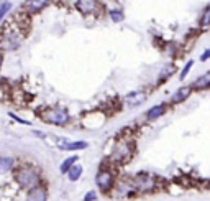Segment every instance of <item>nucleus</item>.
<instances>
[{"mask_svg": "<svg viewBox=\"0 0 210 201\" xmlns=\"http://www.w3.org/2000/svg\"><path fill=\"white\" fill-rule=\"evenodd\" d=\"M23 40V31L20 30V26H16L15 23L11 25L8 23V26L2 31V38H0V46L2 48H7V50H15L20 46Z\"/></svg>", "mask_w": 210, "mask_h": 201, "instance_id": "nucleus-1", "label": "nucleus"}, {"mask_svg": "<svg viewBox=\"0 0 210 201\" xmlns=\"http://www.w3.org/2000/svg\"><path fill=\"white\" fill-rule=\"evenodd\" d=\"M15 180L18 181L20 186L30 189L39 183V175L31 166H21V168H18L15 171Z\"/></svg>", "mask_w": 210, "mask_h": 201, "instance_id": "nucleus-2", "label": "nucleus"}, {"mask_svg": "<svg viewBox=\"0 0 210 201\" xmlns=\"http://www.w3.org/2000/svg\"><path fill=\"white\" fill-rule=\"evenodd\" d=\"M131 183H133V188H136L138 191H143V193H149L153 189H156L158 186V181L151 175H146V173L136 175V178Z\"/></svg>", "mask_w": 210, "mask_h": 201, "instance_id": "nucleus-3", "label": "nucleus"}, {"mask_svg": "<svg viewBox=\"0 0 210 201\" xmlns=\"http://www.w3.org/2000/svg\"><path fill=\"white\" fill-rule=\"evenodd\" d=\"M43 119L54 125H64L69 120V116L62 109H48V111L43 112Z\"/></svg>", "mask_w": 210, "mask_h": 201, "instance_id": "nucleus-4", "label": "nucleus"}, {"mask_svg": "<svg viewBox=\"0 0 210 201\" xmlns=\"http://www.w3.org/2000/svg\"><path fill=\"white\" fill-rule=\"evenodd\" d=\"M131 150H133V147L130 142H120V143H116L115 150L112 153V158L118 163H123L131 157Z\"/></svg>", "mask_w": 210, "mask_h": 201, "instance_id": "nucleus-5", "label": "nucleus"}, {"mask_svg": "<svg viewBox=\"0 0 210 201\" xmlns=\"http://www.w3.org/2000/svg\"><path fill=\"white\" fill-rule=\"evenodd\" d=\"M95 183L97 186L102 189V191H110L112 186L115 185V178H113V173L110 170H100L97 173V178H95Z\"/></svg>", "mask_w": 210, "mask_h": 201, "instance_id": "nucleus-6", "label": "nucleus"}, {"mask_svg": "<svg viewBox=\"0 0 210 201\" xmlns=\"http://www.w3.org/2000/svg\"><path fill=\"white\" fill-rule=\"evenodd\" d=\"M48 199V193H46V188L44 186H33L30 188V191L26 194V201H46Z\"/></svg>", "mask_w": 210, "mask_h": 201, "instance_id": "nucleus-7", "label": "nucleus"}, {"mask_svg": "<svg viewBox=\"0 0 210 201\" xmlns=\"http://www.w3.org/2000/svg\"><path fill=\"white\" fill-rule=\"evenodd\" d=\"M49 2L51 0H26V2L23 3V8H25L28 13H38V12H41Z\"/></svg>", "mask_w": 210, "mask_h": 201, "instance_id": "nucleus-8", "label": "nucleus"}, {"mask_svg": "<svg viewBox=\"0 0 210 201\" xmlns=\"http://www.w3.org/2000/svg\"><path fill=\"white\" fill-rule=\"evenodd\" d=\"M75 7L80 13H94L95 8H97V0H77V3H75Z\"/></svg>", "mask_w": 210, "mask_h": 201, "instance_id": "nucleus-9", "label": "nucleus"}, {"mask_svg": "<svg viewBox=\"0 0 210 201\" xmlns=\"http://www.w3.org/2000/svg\"><path fill=\"white\" fill-rule=\"evenodd\" d=\"M144 99H146V94L141 93V91H136V93L128 94L125 101H126L128 106H139V104H143Z\"/></svg>", "mask_w": 210, "mask_h": 201, "instance_id": "nucleus-10", "label": "nucleus"}, {"mask_svg": "<svg viewBox=\"0 0 210 201\" xmlns=\"http://www.w3.org/2000/svg\"><path fill=\"white\" fill-rule=\"evenodd\" d=\"M164 112H166V104L153 106V107H151L149 111L146 112V119H148V120H154V119H158V117H161Z\"/></svg>", "mask_w": 210, "mask_h": 201, "instance_id": "nucleus-11", "label": "nucleus"}, {"mask_svg": "<svg viewBox=\"0 0 210 201\" xmlns=\"http://www.w3.org/2000/svg\"><path fill=\"white\" fill-rule=\"evenodd\" d=\"M190 88H180V89H177L176 91V94L172 96V104H180V102H184L185 99H187V97L190 96Z\"/></svg>", "mask_w": 210, "mask_h": 201, "instance_id": "nucleus-12", "label": "nucleus"}, {"mask_svg": "<svg viewBox=\"0 0 210 201\" xmlns=\"http://www.w3.org/2000/svg\"><path fill=\"white\" fill-rule=\"evenodd\" d=\"M62 150H82V148H87V142L84 140H77V142H66L61 145Z\"/></svg>", "mask_w": 210, "mask_h": 201, "instance_id": "nucleus-13", "label": "nucleus"}, {"mask_svg": "<svg viewBox=\"0 0 210 201\" xmlns=\"http://www.w3.org/2000/svg\"><path fill=\"white\" fill-rule=\"evenodd\" d=\"M80 175H82V166H80V165L74 163L71 168L67 170V176H69V180H71V181H77L80 178Z\"/></svg>", "mask_w": 210, "mask_h": 201, "instance_id": "nucleus-14", "label": "nucleus"}, {"mask_svg": "<svg viewBox=\"0 0 210 201\" xmlns=\"http://www.w3.org/2000/svg\"><path fill=\"white\" fill-rule=\"evenodd\" d=\"M13 158L10 157H0V173H5V171L11 170V166H13Z\"/></svg>", "mask_w": 210, "mask_h": 201, "instance_id": "nucleus-15", "label": "nucleus"}, {"mask_svg": "<svg viewBox=\"0 0 210 201\" xmlns=\"http://www.w3.org/2000/svg\"><path fill=\"white\" fill-rule=\"evenodd\" d=\"M208 84H210V74H203L202 78H199L197 81L194 83V88L195 89H207L208 88Z\"/></svg>", "mask_w": 210, "mask_h": 201, "instance_id": "nucleus-16", "label": "nucleus"}, {"mask_svg": "<svg viewBox=\"0 0 210 201\" xmlns=\"http://www.w3.org/2000/svg\"><path fill=\"white\" fill-rule=\"evenodd\" d=\"M75 162H77V157H75V155H72V157H67V158L61 163V168H59V170H61V173H66V171H67L69 168H71V166H72Z\"/></svg>", "mask_w": 210, "mask_h": 201, "instance_id": "nucleus-17", "label": "nucleus"}, {"mask_svg": "<svg viewBox=\"0 0 210 201\" xmlns=\"http://www.w3.org/2000/svg\"><path fill=\"white\" fill-rule=\"evenodd\" d=\"M110 18H112L113 23H118V22L123 20V12L121 10H110Z\"/></svg>", "mask_w": 210, "mask_h": 201, "instance_id": "nucleus-18", "label": "nucleus"}, {"mask_svg": "<svg viewBox=\"0 0 210 201\" xmlns=\"http://www.w3.org/2000/svg\"><path fill=\"white\" fill-rule=\"evenodd\" d=\"M210 22V7L203 8V13H202V18H200V25L202 26H207Z\"/></svg>", "mask_w": 210, "mask_h": 201, "instance_id": "nucleus-19", "label": "nucleus"}, {"mask_svg": "<svg viewBox=\"0 0 210 201\" xmlns=\"http://www.w3.org/2000/svg\"><path fill=\"white\" fill-rule=\"evenodd\" d=\"M10 8H11V3H10V2H3L2 5H0V20H2L5 15H7V12H8Z\"/></svg>", "mask_w": 210, "mask_h": 201, "instance_id": "nucleus-20", "label": "nucleus"}, {"mask_svg": "<svg viewBox=\"0 0 210 201\" xmlns=\"http://www.w3.org/2000/svg\"><path fill=\"white\" fill-rule=\"evenodd\" d=\"M192 65H194V61H187V65H185V68L182 71H180V79H184L185 76L189 74V71H190V68H192Z\"/></svg>", "mask_w": 210, "mask_h": 201, "instance_id": "nucleus-21", "label": "nucleus"}, {"mask_svg": "<svg viewBox=\"0 0 210 201\" xmlns=\"http://www.w3.org/2000/svg\"><path fill=\"white\" fill-rule=\"evenodd\" d=\"M97 198V194H95V191H89L85 194V198H84V201H94Z\"/></svg>", "mask_w": 210, "mask_h": 201, "instance_id": "nucleus-22", "label": "nucleus"}, {"mask_svg": "<svg viewBox=\"0 0 210 201\" xmlns=\"http://www.w3.org/2000/svg\"><path fill=\"white\" fill-rule=\"evenodd\" d=\"M208 56H210V50H205V53L202 55V58H200V60H202V61H207V60H208Z\"/></svg>", "mask_w": 210, "mask_h": 201, "instance_id": "nucleus-23", "label": "nucleus"}, {"mask_svg": "<svg viewBox=\"0 0 210 201\" xmlns=\"http://www.w3.org/2000/svg\"><path fill=\"white\" fill-rule=\"evenodd\" d=\"M2 61H3V55H2V51H0V68H2Z\"/></svg>", "mask_w": 210, "mask_h": 201, "instance_id": "nucleus-24", "label": "nucleus"}]
</instances>
